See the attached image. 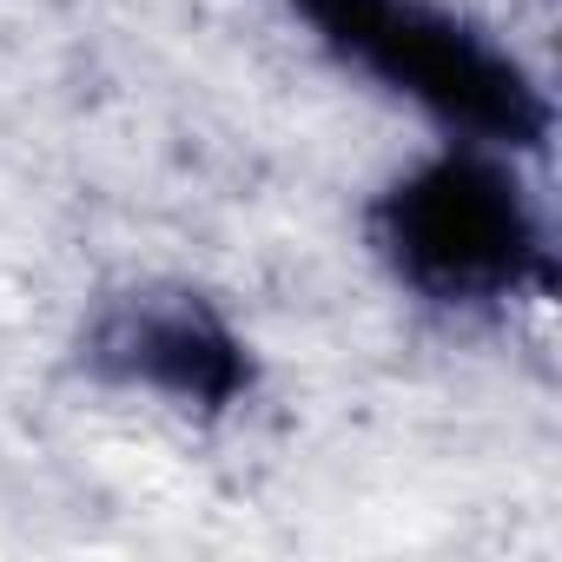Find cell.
Returning a JSON list of instances; mask_svg holds the SVG:
<instances>
[{
    "instance_id": "obj_2",
    "label": "cell",
    "mask_w": 562,
    "mask_h": 562,
    "mask_svg": "<svg viewBox=\"0 0 562 562\" xmlns=\"http://www.w3.org/2000/svg\"><path fill=\"white\" fill-rule=\"evenodd\" d=\"M331 67L411 106L443 139L542 159L555 100L542 74L457 0H271Z\"/></svg>"
},
{
    "instance_id": "obj_3",
    "label": "cell",
    "mask_w": 562,
    "mask_h": 562,
    "mask_svg": "<svg viewBox=\"0 0 562 562\" xmlns=\"http://www.w3.org/2000/svg\"><path fill=\"white\" fill-rule=\"evenodd\" d=\"M74 364L93 391L139 397L179 424H232L265 391L258 338L192 278H133L106 292L74 338Z\"/></svg>"
},
{
    "instance_id": "obj_1",
    "label": "cell",
    "mask_w": 562,
    "mask_h": 562,
    "mask_svg": "<svg viewBox=\"0 0 562 562\" xmlns=\"http://www.w3.org/2000/svg\"><path fill=\"white\" fill-rule=\"evenodd\" d=\"M529 166L522 153L443 133L411 153L358 212L391 292L437 318H503L555 299L562 258Z\"/></svg>"
}]
</instances>
